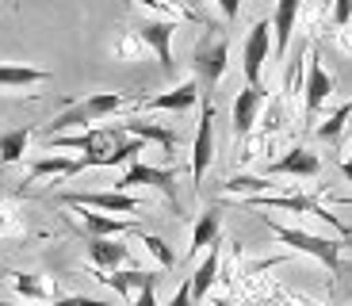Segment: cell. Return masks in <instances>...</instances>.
I'll use <instances>...</instances> for the list:
<instances>
[{"instance_id":"obj_1","label":"cell","mask_w":352,"mask_h":306,"mask_svg":"<svg viewBox=\"0 0 352 306\" xmlns=\"http://www.w3.org/2000/svg\"><path fill=\"white\" fill-rule=\"evenodd\" d=\"M126 107V96L123 92H92V96L77 100V104H69L65 111H58L50 122H46V138H54V134H65V131H77V127H92V122L107 119V115L123 111Z\"/></svg>"},{"instance_id":"obj_2","label":"cell","mask_w":352,"mask_h":306,"mask_svg":"<svg viewBox=\"0 0 352 306\" xmlns=\"http://www.w3.org/2000/svg\"><path fill=\"white\" fill-rule=\"evenodd\" d=\"M264 226L272 230L276 237H280L283 245H291V249H299V253L314 256L322 268L337 272L341 268V245L333 241V237H318V234H307V230H295V226H283V222L276 219H264Z\"/></svg>"},{"instance_id":"obj_3","label":"cell","mask_w":352,"mask_h":306,"mask_svg":"<svg viewBox=\"0 0 352 306\" xmlns=\"http://www.w3.org/2000/svg\"><path fill=\"white\" fill-rule=\"evenodd\" d=\"M226 61H230V43L222 35H203L192 50V69L199 77V88H214L226 73Z\"/></svg>"},{"instance_id":"obj_4","label":"cell","mask_w":352,"mask_h":306,"mask_svg":"<svg viewBox=\"0 0 352 306\" xmlns=\"http://www.w3.org/2000/svg\"><path fill=\"white\" fill-rule=\"evenodd\" d=\"M214 165V104L211 96L199 100V127H195V142H192V180L199 188V180L207 176V168Z\"/></svg>"},{"instance_id":"obj_5","label":"cell","mask_w":352,"mask_h":306,"mask_svg":"<svg viewBox=\"0 0 352 306\" xmlns=\"http://www.w3.org/2000/svg\"><path fill=\"white\" fill-rule=\"evenodd\" d=\"M268 50H272V19H261V23L249 27V35H245V80L253 88H264L261 85V69H264V61H268Z\"/></svg>"},{"instance_id":"obj_6","label":"cell","mask_w":352,"mask_h":306,"mask_svg":"<svg viewBox=\"0 0 352 306\" xmlns=\"http://www.w3.org/2000/svg\"><path fill=\"white\" fill-rule=\"evenodd\" d=\"M245 203L249 207H280V210H299V215H318V219H326L337 234H349L344 222L337 219V215H329V210L318 199H310V195H249Z\"/></svg>"},{"instance_id":"obj_7","label":"cell","mask_w":352,"mask_h":306,"mask_svg":"<svg viewBox=\"0 0 352 306\" xmlns=\"http://www.w3.org/2000/svg\"><path fill=\"white\" fill-rule=\"evenodd\" d=\"M65 207H88V210H104V215H134L138 210V199L126 192H73L62 195Z\"/></svg>"},{"instance_id":"obj_8","label":"cell","mask_w":352,"mask_h":306,"mask_svg":"<svg viewBox=\"0 0 352 306\" xmlns=\"http://www.w3.org/2000/svg\"><path fill=\"white\" fill-rule=\"evenodd\" d=\"M138 184H150V188L165 192V199L176 207V173L173 168H153V165H142V161H131L126 173H123V180H119V192L138 188Z\"/></svg>"},{"instance_id":"obj_9","label":"cell","mask_w":352,"mask_h":306,"mask_svg":"<svg viewBox=\"0 0 352 306\" xmlns=\"http://www.w3.org/2000/svg\"><path fill=\"white\" fill-rule=\"evenodd\" d=\"M173 31L176 27L168 23V19H146V23L138 27V39L146 50H153V58L161 61V69L173 73Z\"/></svg>"},{"instance_id":"obj_10","label":"cell","mask_w":352,"mask_h":306,"mask_svg":"<svg viewBox=\"0 0 352 306\" xmlns=\"http://www.w3.org/2000/svg\"><path fill=\"white\" fill-rule=\"evenodd\" d=\"M199 100H203V88L195 85V80H184V85L168 88L161 96L138 100V107H146V111H188V107H195Z\"/></svg>"},{"instance_id":"obj_11","label":"cell","mask_w":352,"mask_h":306,"mask_svg":"<svg viewBox=\"0 0 352 306\" xmlns=\"http://www.w3.org/2000/svg\"><path fill=\"white\" fill-rule=\"evenodd\" d=\"M318 168H322V161H318V153H310L307 146H295V149H287L280 161H272L268 165V173L272 176H318Z\"/></svg>"},{"instance_id":"obj_12","label":"cell","mask_w":352,"mask_h":306,"mask_svg":"<svg viewBox=\"0 0 352 306\" xmlns=\"http://www.w3.org/2000/svg\"><path fill=\"white\" fill-rule=\"evenodd\" d=\"M261 104H264V88L245 85V88L238 92V100H234V131H238V138H245V134L256 127Z\"/></svg>"},{"instance_id":"obj_13","label":"cell","mask_w":352,"mask_h":306,"mask_svg":"<svg viewBox=\"0 0 352 306\" xmlns=\"http://www.w3.org/2000/svg\"><path fill=\"white\" fill-rule=\"evenodd\" d=\"M96 280L107 283V287H115L123 298H134L142 287H157L161 272H100Z\"/></svg>"},{"instance_id":"obj_14","label":"cell","mask_w":352,"mask_h":306,"mask_svg":"<svg viewBox=\"0 0 352 306\" xmlns=\"http://www.w3.org/2000/svg\"><path fill=\"white\" fill-rule=\"evenodd\" d=\"M329 92H333V80H329L326 69H322V61L310 54V61H307V111L314 115L318 107L329 100Z\"/></svg>"},{"instance_id":"obj_15","label":"cell","mask_w":352,"mask_h":306,"mask_svg":"<svg viewBox=\"0 0 352 306\" xmlns=\"http://www.w3.org/2000/svg\"><path fill=\"white\" fill-rule=\"evenodd\" d=\"M80 222H85V230L92 237H119V234H131L134 222H123V219H111V215H104V210H88V207H77Z\"/></svg>"},{"instance_id":"obj_16","label":"cell","mask_w":352,"mask_h":306,"mask_svg":"<svg viewBox=\"0 0 352 306\" xmlns=\"http://www.w3.org/2000/svg\"><path fill=\"white\" fill-rule=\"evenodd\" d=\"M219 234H222V210L219 207H207L199 219H195V226H192V256L199 253V249L219 245Z\"/></svg>"},{"instance_id":"obj_17","label":"cell","mask_w":352,"mask_h":306,"mask_svg":"<svg viewBox=\"0 0 352 306\" xmlns=\"http://www.w3.org/2000/svg\"><path fill=\"white\" fill-rule=\"evenodd\" d=\"M299 4H302V0H276V16H272L276 54H287L291 31H295V19H299Z\"/></svg>"},{"instance_id":"obj_18","label":"cell","mask_w":352,"mask_h":306,"mask_svg":"<svg viewBox=\"0 0 352 306\" xmlns=\"http://www.w3.org/2000/svg\"><path fill=\"white\" fill-rule=\"evenodd\" d=\"M88 256H92V264H96L100 272H111L126 261V245L115 241V237H92V241H88Z\"/></svg>"},{"instance_id":"obj_19","label":"cell","mask_w":352,"mask_h":306,"mask_svg":"<svg viewBox=\"0 0 352 306\" xmlns=\"http://www.w3.org/2000/svg\"><path fill=\"white\" fill-rule=\"evenodd\" d=\"M131 138H142V142H157V146H165V149H173L176 146V134L168 131V127H157V122H146V119H126V122H119Z\"/></svg>"},{"instance_id":"obj_20","label":"cell","mask_w":352,"mask_h":306,"mask_svg":"<svg viewBox=\"0 0 352 306\" xmlns=\"http://www.w3.org/2000/svg\"><path fill=\"white\" fill-rule=\"evenodd\" d=\"M50 80L46 69H31V65H0V88H31Z\"/></svg>"},{"instance_id":"obj_21","label":"cell","mask_w":352,"mask_h":306,"mask_svg":"<svg viewBox=\"0 0 352 306\" xmlns=\"http://www.w3.org/2000/svg\"><path fill=\"white\" fill-rule=\"evenodd\" d=\"M214 276H219V245H211L207 249V256H203V264L195 268V276L188 283H192V298L199 303L207 291H211V283H214Z\"/></svg>"},{"instance_id":"obj_22","label":"cell","mask_w":352,"mask_h":306,"mask_svg":"<svg viewBox=\"0 0 352 306\" xmlns=\"http://www.w3.org/2000/svg\"><path fill=\"white\" fill-rule=\"evenodd\" d=\"M31 127H19V131L0 134V165H16L19 157L27 153V142H31Z\"/></svg>"},{"instance_id":"obj_23","label":"cell","mask_w":352,"mask_h":306,"mask_svg":"<svg viewBox=\"0 0 352 306\" xmlns=\"http://www.w3.org/2000/svg\"><path fill=\"white\" fill-rule=\"evenodd\" d=\"M226 192H234V195H268L272 192V180H264V176H230Z\"/></svg>"},{"instance_id":"obj_24","label":"cell","mask_w":352,"mask_h":306,"mask_svg":"<svg viewBox=\"0 0 352 306\" xmlns=\"http://www.w3.org/2000/svg\"><path fill=\"white\" fill-rule=\"evenodd\" d=\"M349 119H352V104H341L322 127H318V138H326V142L341 138V131H349Z\"/></svg>"},{"instance_id":"obj_25","label":"cell","mask_w":352,"mask_h":306,"mask_svg":"<svg viewBox=\"0 0 352 306\" xmlns=\"http://www.w3.org/2000/svg\"><path fill=\"white\" fill-rule=\"evenodd\" d=\"M16 291L27 295V298H38V303L54 298V283L50 280H35V276H16Z\"/></svg>"},{"instance_id":"obj_26","label":"cell","mask_w":352,"mask_h":306,"mask_svg":"<svg viewBox=\"0 0 352 306\" xmlns=\"http://www.w3.org/2000/svg\"><path fill=\"white\" fill-rule=\"evenodd\" d=\"M38 176H73V161H65V157L35 161V165H31V180H38Z\"/></svg>"},{"instance_id":"obj_27","label":"cell","mask_w":352,"mask_h":306,"mask_svg":"<svg viewBox=\"0 0 352 306\" xmlns=\"http://www.w3.org/2000/svg\"><path fill=\"white\" fill-rule=\"evenodd\" d=\"M142 245H146V249H150L153 256H157V264H161V268H173V264H176L173 249H168V245L161 241L157 234H142Z\"/></svg>"},{"instance_id":"obj_28","label":"cell","mask_w":352,"mask_h":306,"mask_svg":"<svg viewBox=\"0 0 352 306\" xmlns=\"http://www.w3.org/2000/svg\"><path fill=\"white\" fill-rule=\"evenodd\" d=\"M352 19V0H333V23L344 27Z\"/></svg>"},{"instance_id":"obj_29","label":"cell","mask_w":352,"mask_h":306,"mask_svg":"<svg viewBox=\"0 0 352 306\" xmlns=\"http://www.w3.org/2000/svg\"><path fill=\"white\" fill-rule=\"evenodd\" d=\"M168 306H195V298H192V283H180L176 287V295H173V303Z\"/></svg>"},{"instance_id":"obj_30","label":"cell","mask_w":352,"mask_h":306,"mask_svg":"<svg viewBox=\"0 0 352 306\" xmlns=\"http://www.w3.org/2000/svg\"><path fill=\"white\" fill-rule=\"evenodd\" d=\"M134 306H157V287H142L134 295Z\"/></svg>"},{"instance_id":"obj_31","label":"cell","mask_w":352,"mask_h":306,"mask_svg":"<svg viewBox=\"0 0 352 306\" xmlns=\"http://www.w3.org/2000/svg\"><path fill=\"white\" fill-rule=\"evenodd\" d=\"M214 4H219V12L226 19H238V12H241V0H214Z\"/></svg>"},{"instance_id":"obj_32","label":"cell","mask_w":352,"mask_h":306,"mask_svg":"<svg viewBox=\"0 0 352 306\" xmlns=\"http://www.w3.org/2000/svg\"><path fill=\"white\" fill-rule=\"evenodd\" d=\"M341 173L349 176V180H352V157H349V161H344V165H341Z\"/></svg>"},{"instance_id":"obj_33","label":"cell","mask_w":352,"mask_h":306,"mask_svg":"<svg viewBox=\"0 0 352 306\" xmlns=\"http://www.w3.org/2000/svg\"><path fill=\"white\" fill-rule=\"evenodd\" d=\"M318 4H333V0H318Z\"/></svg>"},{"instance_id":"obj_34","label":"cell","mask_w":352,"mask_h":306,"mask_svg":"<svg viewBox=\"0 0 352 306\" xmlns=\"http://www.w3.org/2000/svg\"><path fill=\"white\" fill-rule=\"evenodd\" d=\"M349 131H352V119H349Z\"/></svg>"},{"instance_id":"obj_35","label":"cell","mask_w":352,"mask_h":306,"mask_svg":"<svg viewBox=\"0 0 352 306\" xmlns=\"http://www.w3.org/2000/svg\"><path fill=\"white\" fill-rule=\"evenodd\" d=\"M184 4H188V0H184Z\"/></svg>"}]
</instances>
